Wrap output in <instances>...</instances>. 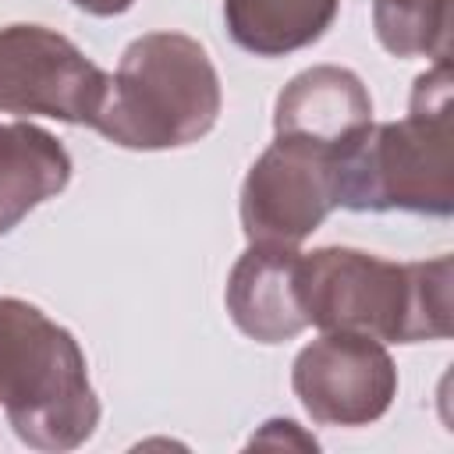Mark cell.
<instances>
[{"label": "cell", "instance_id": "cell-3", "mask_svg": "<svg viewBox=\"0 0 454 454\" xmlns=\"http://www.w3.org/2000/svg\"><path fill=\"white\" fill-rule=\"evenodd\" d=\"M220 106L206 46L184 32H145L121 53L92 128L121 149H181L213 131Z\"/></svg>", "mask_w": 454, "mask_h": 454}, {"label": "cell", "instance_id": "cell-13", "mask_svg": "<svg viewBox=\"0 0 454 454\" xmlns=\"http://www.w3.org/2000/svg\"><path fill=\"white\" fill-rule=\"evenodd\" d=\"M252 443H294V447H309V450H316V440L312 436H305L301 429H298V422H291V419H270L255 436H252Z\"/></svg>", "mask_w": 454, "mask_h": 454}, {"label": "cell", "instance_id": "cell-11", "mask_svg": "<svg viewBox=\"0 0 454 454\" xmlns=\"http://www.w3.org/2000/svg\"><path fill=\"white\" fill-rule=\"evenodd\" d=\"M340 0H223L227 35L255 57H287L326 35Z\"/></svg>", "mask_w": 454, "mask_h": 454}, {"label": "cell", "instance_id": "cell-12", "mask_svg": "<svg viewBox=\"0 0 454 454\" xmlns=\"http://www.w3.org/2000/svg\"><path fill=\"white\" fill-rule=\"evenodd\" d=\"M372 28L387 53L447 57L450 43V0H372Z\"/></svg>", "mask_w": 454, "mask_h": 454}, {"label": "cell", "instance_id": "cell-1", "mask_svg": "<svg viewBox=\"0 0 454 454\" xmlns=\"http://www.w3.org/2000/svg\"><path fill=\"white\" fill-rule=\"evenodd\" d=\"M450 255L394 262L362 248L301 252L298 298L312 326L365 333L390 344L450 337Z\"/></svg>", "mask_w": 454, "mask_h": 454}, {"label": "cell", "instance_id": "cell-14", "mask_svg": "<svg viewBox=\"0 0 454 454\" xmlns=\"http://www.w3.org/2000/svg\"><path fill=\"white\" fill-rule=\"evenodd\" d=\"M71 4L78 11H85V14H92V18H114V14L131 11L135 0H71Z\"/></svg>", "mask_w": 454, "mask_h": 454}, {"label": "cell", "instance_id": "cell-8", "mask_svg": "<svg viewBox=\"0 0 454 454\" xmlns=\"http://www.w3.org/2000/svg\"><path fill=\"white\" fill-rule=\"evenodd\" d=\"M372 124V99L365 82L340 64H316L294 74L273 106L277 138L312 145L340 160Z\"/></svg>", "mask_w": 454, "mask_h": 454}, {"label": "cell", "instance_id": "cell-4", "mask_svg": "<svg viewBox=\"0 0 454 454\" xmlns=\"http://www.w3.org/2000/svg\"><path fill=\"white\" fill-rule=\"evenodd\" d=\"M0 408L35 450H74L99 426V397L74 333L25 298H0Z\"/></svg>", "mask_w": 454, "mask_h": 454}, {"label": "cell", "instance_id": "cell-2", "mask_svg": "<svg viewBox=\"0 0 454 454\" xmlns=\"http://www.w3.org/2000/svg\"><path fill=\"white\" fill-rule=\"evenodd\" d=\"M450 60L440 57L411 85L408 117L369 124L337 160V206L355 213H454Z\"/></svg>", "mask_w": 454, "mask_h": 454}, {"label": "cell", "instance_id": "cell-5", "mask_svg": "<svg viewBox=\"0 0 454 454\" xmlns=\"http://www.w3.org/2000/svg\"><path fill=\"white\" fill-rule=\"evenodd\" d=\"M110 74L46 25L0 28V114L96 124Z\"/></svg>", "mask_w": 454, "mask_h": 454}, {"label": "cell", "instance_id": "cell-6", "mask_svg": "<svg viewBox=\"0 0 454 454\" xmlns=\"http://www.w3.org/2000/svg\"><path fill=\"white\" fill-rule=\"evenodd\" d=\"M291 390L319 426H369L397 397V365L383 340L326 330L298 351Z\"/></svg>", "mask_w": 454, "mask_h": 454}, {"label": "cell", "instance_id": "cell-9", "mask_svg": "<svg viewBox=\"0 0 454 454\" xmlns=\"http://www.w3.org/2000/svg\"><path fill=\"white\" fill-rule=\"evenodd\" d=\"M298 245L248 241L227 277V312L234 326L259 344H284L298 337L309 319L298 298Z\"/></svg>", "mask_w": 454, "mask_h": 454}, {"label": "cell", "instance_id": "cell-10", "mask_svg": "<svg viewBox=\"0 0 454 454\" xmlns=\"http://www.w3.org/2000/svg\"><path fill=\"white\" fill-rule=\"evenodd\" d=\"M71 181V156L46 128L28 121L0 124V234H11L35 206Z\"/></svg>", "mask_w": 454, "mask_h": 454}, {"label": "cell", "instance_id": "cell-7", "mask_svg": "<svg viewBox=\"0 0 454 454\" xmlns=\"http://www.w3.org/2000/svg\"><path fill=\"white\" fill-rule=\"evenodd\" d=\"M333 170V156L291 138H273L241 184L238 209L245 238L298 245L319 231V223L337 209Z\"/></svg>", "mask_w": 454, "mask_h": 454}]
</instances>
